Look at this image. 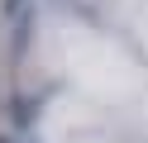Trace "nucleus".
Listing matches in <instances>:
<instances>
[{
    "label": "nucleus",
    "instance_id": "f257e3e1",
    "mask_svg": "<svg viewBox=\"0 0 148 143\" xmlns=\"http://www.w3.org/2000/svg\"><path fill=\"white\" fill-rule=\"evenodd\" d=\"M19 5H24V0H5V10H10V14H14V10H19Z\"/></svg>",
    "mask_w": 148,
    "mask_h": 143
},
{
    "label": "nucleus",
    "instance_id": "f03ea898",
    "mask_svg": "<svg viewBox=\"0 0 148 143\" xmlns=\"http://www.w3.org/2000/svg\"><path fill=\"white\" fill-rule=\"evenodd\" d=\"M0 143H5V138H0Z\"/></svg>",
    "mask_w": 148,
    "mask_h": 143
}]
</instances>
